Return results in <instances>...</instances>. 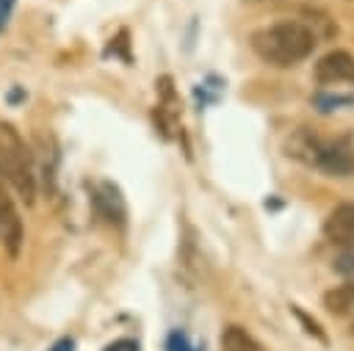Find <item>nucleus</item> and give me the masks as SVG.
I'll use <instances>...</instances> for the list:
<instances>
[{
  "mask_svg": "<svg viewBox=\"0 0 354 351\" xmlns=\"http://www.w3.org/2000/svg\"><path fill=\"white\" fill-rule=\"evenodd\" d=\"M50 351H75V340H69V337H61Z\"/></svg>",
  "mask_w": 354,
  "mask_h": 351,
  "instance_id": "obj_14",
  "label": "nucleus"
},
{
  "mask_svg": "<svg viewBox=\"0 0 354 351\" xmlns=\"http://www.w3.org/2000/svg\"><path fill=\"white\" fill-rule=\"evenodd\" d=\"M169 351H196V348L188 343V337H185L183 332H174V334L169 337Z\"/></svg>",
  "mask_w": 354,
  "mask_h": 351,
  "instance_id": "obj_11",
  "label": "nucleus"
},
{
  "mask_svg": "<svg viewBox=\"0 0 354 351\" xmlns=\"http://www.w3.org/2000/svg\"><path fill=\"white\" fill-rule=\"evenodd\" d=\"M22 240H25V229H22L19 210H17V205H14L8 188L3 185V177H0V243L8 252V257H19Z\"/></svg>",
  "mask_w": 354,
  "mask_h": 351,
  "instance_id": "obj_4",
  "label": "nucleus"
},
{
  "mask_svg": "<svg viewBox=\"0 0 354 351\" xmlns=\"http://www.w3.org/2000/svg\"><path fill=\"white\" fill-rule=\"evenodd\" d=\"M324 307H326L332 315H346V312L354 307V276H348L343 285L326 290V293H324Z\"/></svg>",
  "mask_w": 354,
  "mask_h": 351,
  "instance_id": "obj_8",
  "label": "nucleus"
},
{
  "mask_svg": "<svg viewBox=\"0 0 354 351\" xmlns=\"http://www.w3.org/2000/svg\"><path fill=\"white\" fill-rule=\"evenodd\" d=\"M11 11H14V0H0V30L8 25Z\"/></svg>",
  "mask_w": 354,
  "mask_h": 351,
  "instance_id": "obj_13",
  "label": "nucleus"
},
{
  "mask_svg": "<svg viewBox=\"0 0 354 351\" xmlns=\"http://www.w3.org/2000/svg\"><path fill=\"white\" fill-rule=\"evenodd\" d=\"M348 334H351V337H354V321H351V329H348Z\"/></svg>",
  "mask_w": 354,
  "mask_h": 351,
  "instance_id": "obj_15",
  "label": "nucleus"
},
{
  "mask_svg": "<svg viewBox=\"0 0 354 351\" xmlns=\"http://www.w3.org/2000/svg\"><path fill=\"white\" fill-rule=\"evenodd\" d=\"M0 177H6L25 202H33L36 196L33 166L22 138L11 124H0Z\"/></svg>",
  "mask_w": 354,
  "mask_h": 351,
  "instance_id": "obj_3",
  "label": "nucleus"
},
{
  "mask_svg": "<svg viewBox=\"0 0 354 351\" xmlns=\"http://www.w3.org/2000/svg\"><path fill=\"white\" fill-rule=\"evenodd\" d=\"M94 205H97V210H100V216H102L105 221H111V224H122V221H124V199H122V193H119L116 185L102 182V185L97 188Z\"/></svg>",
  "mask_w": 354,
  "mask_h": 351,
  "instance_id": "obj_7",
  "label": "nucleus"
},
{
  "mask_svg": "<svg viewBox=\"0 0 354 351\" xmlns=\"http://www.w3.org/2000/svg\"><path fill=\"white\" fill-rule=\"evenodd\" d=\"M315 80L321 86L354 83V55L346 50H332V53L321 55L315 64Z\"/></svg>",
  "mask_w": 354,
  "mask_h": 351,
  "instance_id": "obj_5",
  "label": "nucleus"
},
{
  "mask_svg": "<svg viewBox=\"0 0 354 351\" xmlns=\"http://www.w3.org/2000/svg\"><path fill=\"white\" fill-rule=\"evenodd\" d=\"M249 3H257V0H249Z\"/></svg>",
  "mask_w": 354,
  "mask_h": 351,
  "instance_id": "obj_16",
  "label": "nucleus"
},
{
  "mask_svg": "<svg viewBox=\"0 0 354 351\" xmlns=\"http://www.w3.org/2000/svg\"><path fill=\"white\" fill-rule=\"evenodd\" d=\"M318 44L315 30L301 19H285L274 22L268 28H260L252 33V50L260 61L268 66H293L304 61L313 47Z\"/></svg>",
  "mask_w": 354,
  "mask_h": 351,
  "instance_id": "obj_1",
  "label": "nucleus"
},
{
  "mask_svg": "<svg viewBox=\"0 0 354 351\" xmlns=\"http://www.w3.org/2000/svg\"><path fill=\"white\" fill-rule=\"evenodd\" d=\"M102 351H141V345H138L136 340H130V337H122V340L108 343Z\"/></svg>",
  "mask_w": 354,
  "mask_h": 351,
  "instance_id": "obj_12",
  "label": "nucleus"
},
{
  "mask_svg": "<svg viewBox=\"0 0 354 351\" xmlns=\"http://www.w3.org/2000/svg\"><path fill=\"white\" fill-rule=\"evenodd\" d=\"M285 152L288 158L332 177L354 174V146L348 138H321L310 127H296L285 141Z\"/></svg>",
  "mask_w": 354,
  "mask_h": 351,
  "instance_id": "obj_2",
  "label": "nucleus"
},
{
  "mask_svg": "<svg viewBox=\"0 0 354 351\" xmlns=\"http://www.w3.org/2000/svg\"><path fill=\"white\" fill-rule=\"evenodd\" d=\"M221 351H263V345L238 323H230L221 332Z\"/></svg>",
  "mask_w": 354,
  "mask_h": 351,
  "instance_id": "obj_9",
  "label": "nucleus"
},
{
  "mask_svg": "<svg viewBox=\"0 0 354 351\" xmlns=\"http://www.w3.org/2000/svg\"><path fill=\"white\" fill-rule=\"evenodd\" d=\"M290 310H293V315H296V318H299V321H301V323H304V326H307V334H313V337H318V340H321V343H326V334H324V332H321V326H318V323H315V321H310V318H307V315H304V312H301V310H299V307H296V304H293V307H290Z\"/></svg>",
  "mask_w": 354,
  "mask_h": 351,
  "instance_id": "obj_10",
  "label": "nucleus"
},
{
  "mask_svg": "<svg viewBox=\"0 0 354 351\" xmlns=\"http://www.w3.org/2000/svg\"><path fill=\"white\" fill-rule=\"evenodd\" d=\"M324 235L335 246L354 249V202H346L335 207L324 221Z\"/></svg>",
  "mask_w": 354,
  "mask_h": 351,
  "instance_id": "obj_6",
  "label": "nucleus"
}]
</instances>
